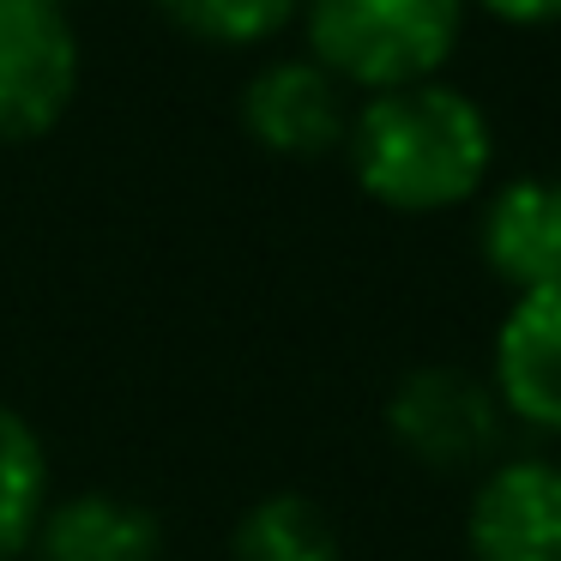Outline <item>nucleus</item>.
<instances>
[{
  "instance_id": "14",
  "label": "nucleus",
  "mask_w": 561,
  "mask_h": 561,
  "mask_svg": "<svg viewBox=\"0 0 561 561\" xmlns=\"http://www.w3.org/2000/svg\"><path fill=\"white\" fill-rule=\"evenodd\" d=\"M61 7H67V0H61Z\"/></svg>"
},
{
  "instance_id": "6",
  "label": "nucleus",
  "mask_w": 561,
  "mask_h": 561,
  "mask_svg": "<svg viewBox=\"0 0 561 561\" xmlns=\"http://www.w3.org/2000/svg\"><path fill=\"white\" fill-rule=\"evenodd\" d=\"M242 122L260 146L284 158H320L351 134L339 79L320 61H296V55L266 61L242 85Z\"/></svg>"
},
{
  "instance_id": "13",
  "label": "nucleus",
  "mask_w": 561,
  "mask_h": 561,
  "mask_svg": "<svg viewBox=\"0 0 561 561\" xmlns=\"http://www.w3.org/2000/svg\"><path fill=\"white\" fill-rule=\"evenodd\" d=\"M501 19H561V0H483Z\"/></svg>"
},
{
  "instance_id": "8",
  "label": "nucleus",
  "mask_w": 561,
  "mask_h": 561,
  "mask_svg": "<svg viewBox=\"0 0 561 561\" xmlns=\"http://www.w3.org/2000/svg\"><path fill=\"white\" fill-rule=\"evenodd\" d=\"M483 254L513 290L561 284V187L556 182H507L483 211Z\"/></svg>"
},
{
  "instance_id": "9",
  "label": "nucleus",
  "mask_w": 561,
  "mask_h": 561,
  "mask_svg": "<svg viewBox=\"0 0 561 561\" xmlns=\"http://www.w3.org/2000/svg\"><path fill=\"white\" fill-rule=\"evenodd\" d=\"M37 561H158V519L110 489L67 495L37 525Z\"/></svg>"
},
{
  "instance_id": "5",
  "label": "nucleus",
  "mask_w": 561,
  "mask_h": 561,
  "mask_svg": "<svg viewBox=\"0 0 561 561\" xmlns=\"http://www.w3.org/2000/svg\"><path fill=\"white\" fill-rule=\"evenodd\" d=\"M471 561H561V465L501 459L465 513Z\"/></svg>"
},
{
  "instance_id": "15",
  "label": "nucleus",
  "mask_w": 561,
  "mask_h": 561,
  "mask_svg": "<svg viewBox=\"0 0 561 561\" xmlns=\"http://www.w3.org/2000/svg\"><path fill=\"white\" fill-rule=\"evenodd\" d=\"M556 187H561V182H556Z\"/></svg>"
},
{
  "instance_id": "7",
  "label": "nucleus",
  "mask_w": 561,
  "mask_h": 561,
  "mask_svg": "<svg viewBox=\"0 0 561 561\" xmlns=\"http://www.w3.org/2000/svg\"><path fill=\"white\" fill-rule=\"evenodd\" d=\"M495 399L507 416L561 435V284L525 290L495 332Z\"/></svg>"
},
{
  "instance_id": "3",
  "label": "nucleus",
  "mask_w": 561,
  "mask_h": 561,
  "mask_svg": "<svg viewBox=\"0 0 561 561\" xmlns=\"http://www.w3.org/2000/svg\"><path fill=\"white\" fill-rule=\"evenodd\" d=\"M79 85V37L61 0H0V139L49 134Z\"/></svg>"
},
{
  "instance_id": "1",
  "label": "nucleus",
  "mask_w": 561,
  "mask_h": 561,
  "mask_svg": "<svg viewBox=\"0 0 561 561\" xmlns=\"http://www.w3.org/2000/svg\"><path fill=\"white\" fill-rule=\"evenodd\" d=\"M351 170L380 206L399 211H440L477 194L489 170V115L459 85H392L363 103L344 134Z\"/></svg>"
},
{
  "instance_id": "11",
  "label": "nucleus",
  "mask_w": 561,
  "mask_h": 561,
  "mask_svg": "<svg viewBox=\"0 0 561 561\" xmlns=\"http://www.w3.org/2000/svg\"><path fill=\"white\" fill-rule=\"evenodd\" d=\"M43 513H49V459H43V440L13 404H0V561H13L37 537Z\"/></svg>"
},
{
  "instance_id": "2",
  "label": "nucleus",
  "mask_w": 561,
  "mask_h": 561,
  "mask_svg": "<svg viewBox=\"0 0 561 561\" xmlns=\"http://www.w3.org/2000/svg\"><path fill=\"white\" fill-rule=\"evenodd\" d=\"M465 0H308V43L332 79L416 85L459 43Z\"/></svg>"
},
{
  "instance_id": "12",
  "label": "nucleus",
  "mask_w": 561,
  "mask_h": 561,
  "mask_svg": "<svg viewBox=\"0 0 561 561\" xmlns=\"http://www.w3.org/2000/svg\"><path fill=\"white\" fill-rule=\"evenodd\" d=\"M182 31L211 43H260L290 19L296 0H158Z\"/></svg>"
},
{
  "instance_id": "4",
  "label": "nucleus",
  "mask_w": 561,
  "mask_h": 561,
  "mask_svg": "<svg viewBox=\"0 0 561 561\" xmlns=\"http://www.w3.org/2000/svg\"><path fill=\"white\" fill-rule=\"evenodd\" d=\"M387 428L411 459L435 465V471H465V465H483L501 453L507 411H501L495 387L465 368H416L392 387Z\"/></svg>"
},
{
  "instance_id": "10",
  "label": "nucleus",
  "mask_w": 561,
  "mask_h": 561,
  "mask_svg": "<svg viewBox=\"0 0 561 561\" xmlns=\"http://www.w3.org/2000/svg\"><path fill=\"white\" fill-rule=\"evenodd\" d=\"M236 561H339V525L308 495H260L236 525Z\"/></svg>"
}]
</instances>
